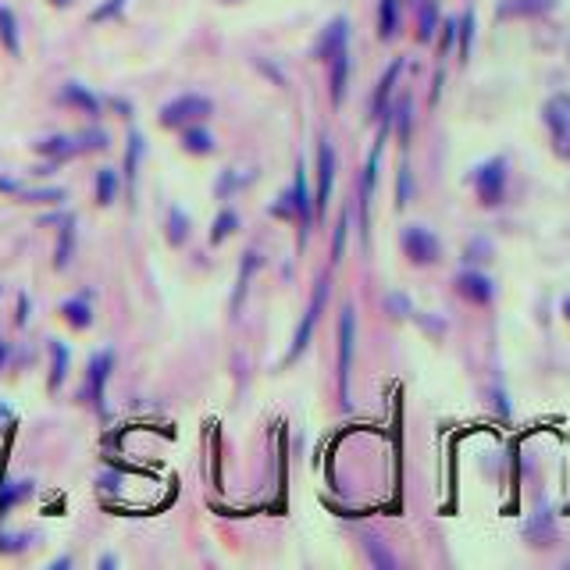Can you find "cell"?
Masks as SVG:
<instances>
[{"instance_id":"obj_12","label":"cell","mask_w":570,"mask_h":570,"mask_svg":"<svg viewBox=\"0 0 570 570\" xmlns=\"http://www.w3.org/2000/svg\"><path fill=\"white\" fill-rule=\"evenodd\" d=\"M36 154H43L50 164H61V161L79 157V143H75V136H50L36 143Z\"/></svg>"},{"instance_id":"obj_40","label":"cell","mask_w":570,"mask_h":570,"mask_svg":"<svg viewBox=\"0 0 570 570\" xmlns=\"http://www.w3.org/2000/svg\"><path fill=\"white\" fill-rule=\"evenodd\" d=\"M8 357H11V346H8V342H0V371H4V364H8Z\"/></svg>"},{"instance_id":"obj_35","label":"cell","mask_w":570,"mask_h":570,"mask_svg":"<svg viewBox=\"0 0 570 570\" xmlns=\"http://www.w3.org/2000/svg\"><path fill=\"white\" fill-rule=\"evenodd\" d=\"M346 225H350V214H342V218H339V228H335V257H339V253H342V243H346Z\"/></svg>"},{"instance_id":"obj_2","label":"cell","mask_w":570,"mask_h":570,"mask_svg":"<svg viewBox=\"0 0 570 570\" xmlns=\"http://www.w3.org/2000/svg\"><path fill=\"white\" fill-rule=\"evenodd\" d=\"M207 114H211V100L196 97V93H182V97L161 107V125L164 129H186V125H200Z\"/></svg>"},{"instance_id":"obj_5","label":"cell","mask_w":570,"mask_h":570,"mask_svg":"<svg viewBox=\"0 0 570 570\" xmlns=\"http://www.w3.org/2000/svg\"><path fill=\"white\" fill-rule=\"evenodd\" d=\"M403 253H407L410 261L417 264V268H424V264H435L442 253V243L428 232V228L421 225H410L403 228Z\"/></svg>"},{"instance_id":"obj_22","label":"cell","mask_w":570,"mask_h":570,"mask_svg":"<svg viewBox=\"0 0 570 570\" xmlns=\"http://www.w3.org/2000/svg\"><path fill=\"white\" fill-rule=\"evenodd\" d=\"M189 239V218L182 207H171L168 211V243L171 246H182Z\"/></svg>"},{"instance_id":"obj_1","label":"cell","mask_w":570,"mask_h":570,"mask_svg":"<svg viewBox=\"0 0 570 570\" xmlns=\"http://www.w3.org/2000/svg\"><path fill=\"white\" fill-rule=\"evenodd\" d=\"M542 118H546V129H549V139H553L556 157L570 161V93L549 97L546 107H542Z\"/></svg>"},{"instance_id":"obj_34","label":"cell","mask_w":570,"mask_h":570,"mask_svg":"<svg viewBox=\"0 0 570 570\" xmlns=\"http://www.w3.org/2000/svg\"><path fill=\"white\" fill-rule=\"evenodd\" d=\"M367 553H371V560H375V563H382V567H392V556L385 553L382 546H378L375 538H367Z\"/></svg>"},{"instance_id":"obj_6","label":"cell","mask_w":570,"mask_h":570,"mask_svg":"<svg viewBox=\"0 0 570 570\" xmlns=\"http://www.w3.org/2000/svg\"><path fill=\"white\" fill-rule=\"evenodd\" d=\"M353 335H357V318H353V307H346L342 310V321H339V389H342V399H346V403H350Z\"/></svg>"},{"instance_id":"obj_36","label":"cell","mask_w":570,"mask_h":570,"mask_svg":"<svg viewBox=\"0 0 570 570\" xmlns=\"http://www.w3.org/2000/svg\"><path fill=\"white\" fill-rule=\"evenodd\" d=\"M18 325H25L29 321V296H18V314H15Z\"/></svg>"},{"instance_id":"obj_14","label":"cell","mask_w":570,"mask_h":570,"mask_svg":"<svg viewBox=\"0 0 570 570\" xmlns=\"http://www.w3.org/2000/svg\"><path fill=\"white\" fill-rule=\"evenodd\" d=\"M61 318L68 321L72 328H90L93 325V307H90V293L75 296V300H65L61 303Z\"/></svg>"},{"instance_id":"obj_18","label":"cell","mask_w":570,"mask_h":570,"mask_svg":"<svg viewBox=\"0 0 570 570\" xmlns=\"http://www.w3.org/2000/svg\"><path fill=\"white\" fill-rule=\"evenodd\" d=\"M182 147H186L189 154H211L214 136L207 129H200V125H186V129H182Z\"/></svg>"},{"instance_id":"obj_16","label":"cell","mask_w":570,"mask_h":570,"mask_svg":"<svg viewBox=\"0 0 570 570\" xmlns=\"http://www.w3.org/2000/svg\"><path fill=\"white\" fill-rule=\"evenodd\" d=\"M72 253H75V218L61 221V236H57V253H54V268L65 271L72 264Z\"/></svg>"},{"instance_id":"obj_3","label":"cell","mask_w":570,"mask_h":570,"mask_svg":"<svg viewBox=\"0 0 570 570\" xmlns=\"http://www.w3.org/2000/svg\"><path fill=\"white\" fill-rule=\"evenodd\" d=\"M111 367H114V350H97L90 357V371H86V389H82V399H86L97 414H107L104 392H107V378H111Z\"/></svg>"},{"instance_id":"obj_31","label":"cell","mask_w":570,"mask_h":570,"mask_svg":"<svg viewBox=\"0 0 570 570\" xmlns=\"http://www.w3.org/2000/svg\"><path fill=\"white\" fill-rule=\"evenodd\" d=\"M29 542H33V535H0V553H22V549H29Z\"/></svg>"},{"instance_id":"obj_29","label":"cell","mask_w":570,"mask_h":570,"mask_svg":"<svg viewBox=\"0 0 570 570\" xmlns=\"http://www.w3.org/2000/svg\"><path fill=\"white\" fill-rule=\"evenodd\" d=\"M257 271V253H246L243 257V275H239V289H236V296H232V307H239L243 303V296H246V285H250V275Z\"/></svg>"},{"instance_id":"obj_26","label":"cell","mask_w":570,"mask_h":570,"mask_svg":"<svg viewBox=\"0 0 570 570\" xmlns=\"http://www.w3.org/2000/svg\"><path fill=\"white\" fill-rule=\"evenodd\" d=\"M239 228V214L236 211H221L218 218H214V228H211V243H225L232 232Z\"/></svg>"},{"instance_id":"obj_19","label":"cell","mask_w":570,"mask_h":570,"mask_svg":"<svg viewBox=\"0 0 570 570\" xmlns=\"http://www.w3.org/2000/svg\"><path fill=\"white\" fill-rule=\"evenodd\" d=\"M328 65H332V100H335V104H342V93H346V75H350V50L335 54Z\"/></svg>"},{"instance_id":"obj_39","label":"cell","mask_w":570,"mask_h":570,"mask_svg":"<svg viewBox=\"0 0 570 570\" xmlns=\"http://www.w3.org/2000/svg\"><path fill=\"white\" fill-rule=\"evenodd\" d=\"M11 417H15V414H11V407H8V403H0V428H4V424H8Z\"/></svg>"},{"instance_id":"obj_32","label":"cell","mask_w":570,"mask_h":570,"mask_svg":"<svg viewBox=\"0 0 570 570\" xmlns=\"http://www.w3.org/2000/svg\"><path fill=\"white\" fill-rule=\"evenodd\" d=\"M122 8H125V0H107V4H100V8L93 11L90 22H107V18H114Z\"/></svg>"},{"instance_id":"obj_21","label":"cell","mask_w":570,"mask_h":570,"mask_svg":"<svg viewBox=\"0 0 570 570\" xmlns=\"http://www.w3.org/2000/svg\"><path fill=\"white\" fill-rule=\"evenodd\" d=\"M396 25H399V0H382V8H378V33H382V40L396 36Z\"/></svg>"},{"instance_id":"obj_25","label":"cell","mask_w":570,"mask_h":570,"mask_svg":"<svg viewBox=\"0 0 570 570\" xmlns=\"http://www.w3.org/2000/svg\"><path fill=\"white\" fill-rule=\"evenodd\" d=\"M29 492H33V481H15V485H8V489L0 485V513H8L15 503H22Z\"/></svg>"},{"instance_id":"obj_42","label":"cell","mask_w":570,"mask_h":570,"mask_svg":"<svg viewBox=\"0 0 570 570\" xmlns=\"http://www.w3.org/2000/svg\"><path fill=\"white\" fill-rule=\"evenodd\" d=\"M50 4H54V8H68V4H72V0H50Z\"/></svg>"},{"instance_id":"obj_11","label":"cell","mask_w":570,"mask_h":570,"mask_svg":"<svg viewBox=\"0 0 570 570\" xmlns=\"http://www.w3.org/2000/svg\"><path fill=\"white\" fill-rule=\"evenodd\" d=\"M289 204H293V214L303 225L300 232H303V239H307V228H310V221H314V200H310V193H307V175H303V168H296V182H293Z\"/></svg>"},{"instance_id":"obj_27","label":"cell","mask_w":570,"mask_h":570,"mask_svg":"<svg viewBox=\"0 0 570 570\" xmlns=\"http://www.w3.org/2000/svg\"><path fill=\"white\" fill-rule=\"evenodd\" d=\"M0 40H4V47H8L11 54L22 50V43H18V29H15V15H11L8 8H0Z\"/></svg>"},{"instance_id":"obj_37","label":"cell","mask_w":570,"mask_h":570,"mask_svg":"<svg viewBox=\"0 0 570 570\" xmlns=\"http://www.w3.org/2000/svg\"><path fill=\"white\" fill-rule=\"evenodd\" d=\"M521 4V11H546L549 8V0H517Z\"/></svg>"},{"instance_id":"obj_28","label":"cell","mask_w":570,"mask_h":570,"mask_svg":"<svg viewBox=\"0 0 570 570\" xmlns=\"http://www.w3.org/2000/svg\"><path fill=\"white\" fill-rule=\"evenodd\" d=\"M75 143H79V154H90V150H107V147H111V143H107V132L104 129L79 132V136H75Z\"/></svg>"},{"instance_id":"obj_38","label":"cell","mask_w":570,"mask_h":570,"mask_svg":"<svg viewBox=\"0 0 570 570\" xmlns=\"http://www.w3.org/2000/svg\"><path fill=\"white\" fill-rule=\"evenodd\" d=\"M100 489H107V492L118 489V474H100Z\"/></svg>"},{"instance_id":"obj_8","label":"cell","mask_w":570,"mask_h":570,"mask_svg":"<svg viewBox=\"0 0 570 570\" xmlns=\"http://www.w3.org/2000/svg\"><path fill=\"white\" fill-rule=\"evenodd\" d=\"M0 193L15 196V200H22V204H61V200H65V189H57V186L29 189L18 179H4V175H0Z\"/></svg>"},{"instance_id":"obj_41","label":"cell","mask_w":570,"mask_h":570,"mask_svg":"<svg viewBox=\"0 0 570 570\" xmlns=\"http://www.w3.org/2000/svg\"><path fill=\"white\" fill-rule=\"evenodd\" d=\"M563 318L570 321V296H563Z\"/></svg>"},{"instance_id":"obj_4","label":"cell","mask_w":570,"mask_h":570,"mask_svg":"<svg viewBox=\"0 0 570 570\" xmlns=\"http://www.w3.org/2000/svg\"><path fill=\"white\" fill-rule=\"evenodd\" d=\"M474 193L485 207H499L506 196V161L503 157H492L474 171Z\"/></svg>"},{"instance_id":"obj_30","label":"cell","mask_w":570,"mask_h":570,"mask_svg":"<svg viewBox=\"0 0 570 570\" xmlns=\"http://www.w3.org/2000/svg\"><path fill=\"white\" fill-rule=\"evenodd\" d=\"M435 22H439V11H435V0H424V8H421V40H432L435 33Z\"/></svg>"},{"instance_id":"obj_20","label":"cell","mask_w":570,"mask_h":570,"mask_svg":"<svg viewBox=\"0 0 570 570\" xmlns=\"http://www.w3.org/2000/svg\"><path fill=\"white\" fill-rule=\"evenodd\" d=\"M97 204L100 207H111L114 200H118V175H114L111 168H100L97 171Z\"/></svg>"},{"instance_id":"obj_15","label":"cell","mask_w":570,"mask_h":570,"mask_svg":"<svg viewBox=\"0 0 570 570\" xmlns=\"http://www.w3.org/2000/svg\"><path fill=\"white\" fill-rule=\"evenodd\" d=\"M68 360H72V353H68L65 342L50 339V392H57L61 385H65L68 378Z\"/></svg>"},{"instance_id":"obj_13","label":"cell","mask_w":570,"mask_h":570,"mask_svg":"<svg viewBox=\"0 0 570 570\" xmlns=\"http://www.w3.org/2000/svg\"><path fill=\"white\" fill-rule=\"evenodd\" d=\"M342 50H346V18H335V22L325 29V36L318 40L314 54H318L321 61H332V57L342 54Z\"/></svg>"},{"instance_id":"obj_10","label":"cell","mask_w":570,"mask_h":570,"mask_svg":"<svg viewBox=\"0 0 570 570\" xmlns=\"http://www.w3.org/2000/svg\"><path fill=\"white\" fill-rule=\"evenodd\" d=\"M456 293L464 296V300H471V303H492L496 289H492V282L481 275V271H464V275L456 278Z\"/></svg>"},{"instance_id":"obj_33","label":"cell","mask_w":570,"mask_h":570,"mask_svg":"<svg viewBox=\"0 0 570 570\" xmlns=\"http://www.w3.org/2000/svg\"><path fill=\"white\" fill-rule=\"evenodd\" d=\"M385 307H389L392 318H407V314H410V300H407V296H403V293H392Z\"/></svg>"},{"instance_id":"obj_9","label":"cell","mask_w":570,"mask_h":570,"mask_svg":"<svg viewBox=\"0 0 570 570\" xmlns=\"http://www.w3.org/2000/svg\"><path fill=\"white\" fill-rule=\"evenodd\" d=\"M332 182H335V150H332V143H321L318 147V193H314V211L325 214L328 196H332Z\"/></svg>"},{"instance_id":"obj_24","label":"cell","mask_w":570,"mask_h":570,"mask_svg":"<svg viewBox=\"0 0 570 570\" xmlns=\"http://www.w3.org/2000/svg\"><path fill=\"white\" fill-rule=\"evenodd\" d=\"M399 68H403V65H392L389 72H385L382 86H378V97H375V114H382V118H389V97H392V86H396V79H399Z\"/></svg>"},{"instance_id":"obj_23","label":"cell","mask_w":570,"mask_h":570,"mask_svg":"<svg viewBox=\"0 0 570 570\" xmlns=\"http://www.w3.org/2000/svg\"><path fill=\"white\" fill-rule=\"evenodd\" d=\"M139 157H143V136H139V132H132V136H129V150H125V179H129V186H136Z\"/></svg>"},{"instance_id":"obj_17","label":"cell","mask_w":570,"mask_h":570,"mask_svg":"<svg viewBox=\"0 0 570 570\" xmlns=\"http://www.w3.org/2000/svg\"><path fill=\"white\" fill-rule=\"evenodd\" d=\"M61 100L72 104V107H79L82 114H100V100L93 97L86 86H79V82H68L65 90H61Z\"/></svg>"},{"instance_id":"obj_7","label":"cell","mask_w":570,"mask_h":570,"mask_svg":"<svg viewBox=\"0 0 570 570\" xmlns=\"http://www.w3.org/2000/svg\"><path fill=\"white\" fill-rule=\"evenodd\" d=\"M325 300H328V282L318 285V293H314V300H310L307 314H303L300 328H296V339H293V350H289V357L285 360H296L303 350L310 346V335H314V325H318V314L325 310Z\"/></svg>"}]
</instances>
